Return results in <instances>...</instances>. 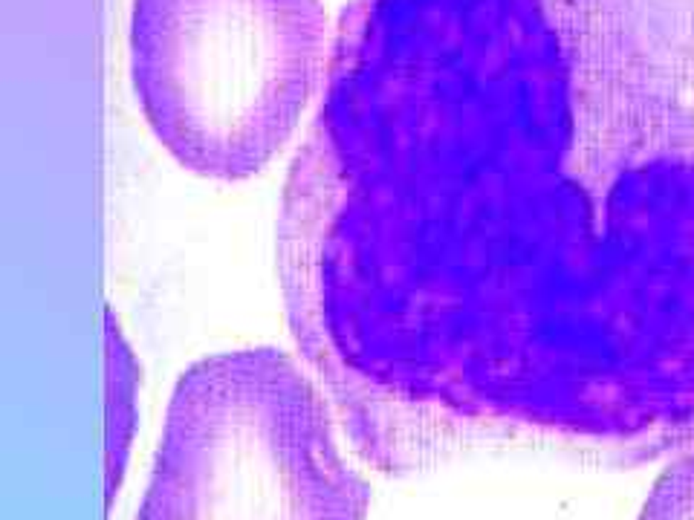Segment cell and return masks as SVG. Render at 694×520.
<instances>
[{
    "instance_id": "1",
    "label": "cell",
    "mask_w": 694,
    "mask_h": 520,
    "mask_svg": "<svg viewBox=\"0 0 694 520\" xmlns=\"http://www.w3.org/2000/svg\"><path fill=\"white\" fill-rule=\"evenodd\" d=\"M275 260L382 474L694 445V0H351Z\"/></svg>"
},
{
    "instance_id": "2",
    "label": "cell",
    "mask_w": 694,
    "mask_h": 520,
    "mask_svg": "<svg viewBox=\"0 0 694 520\" xmlns=\"http://www.w3.org/2000/svg\"><path fill=\"white\" fill-rule=\"evenodd\" d=\"M313 379L275 347L217 353L174 384L137 520H365Z\"/></svg>"
},
{
    "instance_id": "3",
    "label": "cell",
    "mask_w": 694,
    "mask_h": 520,
    "mask_svg": "<svg viewBox=\"0 0 694 520\" xmlns=\"http://www.w3.org/2000/svg\"><path fill=\"white\" fill-rule=\"evenodd\" d=\"M327 29L321 0H134L139 107L183 168L255 177L327 75Z\"/></svg>"
},
{
    "instance_id": "4",
    "label": "cell",
    "mask_w": 694,
    "mask_h": 520,
    "mask_svg": "<svg viewBox=\"0 0 694 520\" xmlns=\"http://www.w3.org/2000/svg\"><path fill=\"white\" fill-rule=\"evenodd\" d=\"M139 364L119 332L113 313H107V503H113L122 483L124 462L137 422Z\"/></svg>"
},
{
    "instance_id": "5",
    "label": "cell",
    "mask_w": 694,
    "mask_h": 520,
    "mask_svg": "<svg viewBox=\"0 0 694 520\" xmlns=\"http://www.w3.org/2000/svg\"><path fill=\"white\" fill-rule=\"evenodd\" d=\"M636 520H694V445L657 477Z\"/></svg>"
}]
</instances>
